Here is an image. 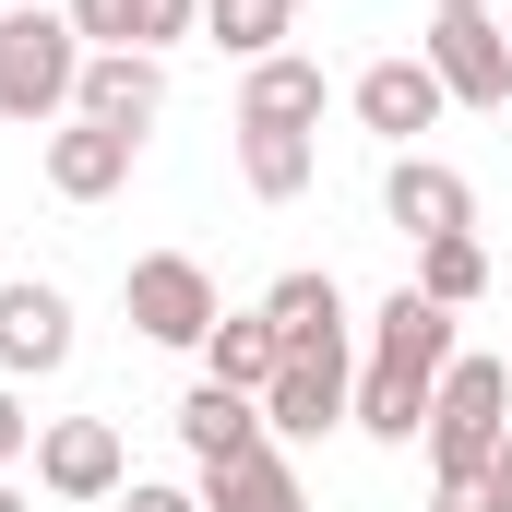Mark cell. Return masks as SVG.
I'll return each mask as SVG.
<instances>
[{"label":"cell","instance_id":"5","mask_svg":"<svg viewBox=\"0 0 512 512\" xmlns=\"http://www.w3.org/2000/svg\"><path fill=\"white\" fill-rule=\"evenodd\" d=\"M512 429V370L501 358H453L429 393V465H489Z\"/></svg>","mask_w":512,"mask_h":512},{"label":"cell","instance_id":"1","mask_svg":"<svg viewBox=\"0 0 512 512\" xmlns=\"http://www.w3.org/2000/svg\"><path fill=\"white\" fill-rule=\"evenodd\" d=\"M465 358V334H453V310L441 298H417V286H393L382 322H370V370H358V429L370 441H429V393H441V370Z\"/></svg>","mask_w":512,"mask_h":512},{"label":"cell","instance_id":"22","mask_svg":"<svg viewBox=\"0 0 512 512\" xmlns=\"http://www.w3.org/2000/svg\"><path fill=\"white\" fill-rule=\"evenodd\" d=\"M429 512H512L501 465H429Z\"/></svg>","mask_w":512,"mask_h":512},{"label":"cell","instance_id":"18","mask_svg":"<svg viewBox=\"0 0 512 512\" xmlns=\"http://www.w3.org/2000/svg\"><path fill=\"white\" fill-rule=\"evenodd\" d=\"M203 512H310V489H298L286 441H262L251 465H215V477H203Z\"/></svg>","mask_w":512,"mask_h":512},{"label":"cell","instance_id":"25","mask_svg":"<svg viewBox=\"0 0 512 512\" xmlns=\"http://www.w3.org/2000/svg\"><path fill=\"white\" fill-rule=\"evenodd\" d=\"M489 465H501V489H512V429H501V453H489Z\"/></svg>","mask_w":512,"mask_h":512},{"label":"cell","instance_id":"7","mask_svg":"<svg viewBox=\"0 0 512 512\" xmlns=\"http://www.w3.org/2000/svg\"><path fill=\"white\" fill-rule=\"evenodd\" d=\"M262 429L274 441H322V429H358V370H346V346H298L274 393H262Z\"/></svg>","mask_w":512,"mask_h":512},{"label":"cell","instance_id":"9","mask_svg":"<svg viewBox=\"0 0 512 512\" xmlns=\"http://www.w3.org/2000/svg\"><path fill=\"white\" fill-rule=\"evenodd\" d=\"M346 108H358V131H370V143L417 155V131H441V108H453V96H441V72H429V60H370V72L346 84Z\"/></svg>","mask_w":512,"mask_h":512},{"label":"cell","instance_id":"8","mask_svg":"<svg viewBox=\"0 0 512 512\" xmlns=\"http://www.w3.org/2000/svg\"><path fill=\"white\" fill-rule=\"evenodd\" d=\"M72 370V298L48 274H12L0 286V382H48Z\"/></svg>","mask_w":512,"mask_h":512},{"label":"cell","instance_id":"4","mask_svg":"<svg viewBox=\"0 0 512 512\" xmlns=\"http://www.w3.org/2000/svg\"><path fill=\"white\" fill-rule=\"evenodd\" d=\"M36 489H48V501H72V512H108V501L131 489L120 417H48V429H36Z\"/></svg>","mask_w":512,"mask_h":512},{"label":"cell","instance_id":"14","mask_svg":"<svg viewBox=\"0 0 512 512\" xmlns=\"http://www.w3.org/2000/svg\"><path fill=\"white\" fill-rule=\"evenodd\" d=\"M84 48H179L203 36V0H60Z\"/></svg>","mask_w":512,"mask_h":512},{"label":"cell","instance_id":"6","mask_svg":"<svg viewBox=\"0 0 512 512\" xmlns=\"http://www.w3.org/2000/svg\"><path fill=\"white\" fill-rule=\"evenodd\" d=\"M417 60L441 72V96H453V108H512V36L489 24V12H429Z\"/></svg>","mask_w":512,"mask_h":512},{"label":"cell","instance_id":"23","mask_svg":"<svg viewBox=\"0 0 512 512\" xmlns=\"http://www.w3.org/2000/svg\"><path fill=\"white\" fill-rule=\"evenodd\" d=\"M108 512H203V489H179V477H131Z\"/></svg>","mask_w":512,"mask_h":512},{"label":"cell","instance_id":"3","mask_svg":"<svg viewBox=\"0 0 512 512\" xmlns=\"http://www.w3.org/2000/svg\"><path fill=\"white\" fill-rule=\"evenodd\" d=\"M120 310H131L143 346H191V358H203V334H215L227 298H215V274H203L191 251H143V262L120 274Z\"/></svg>","mask_w":512,"mask_h":512},{"label":"cell","instance_id":"11","mask_svg":"<svg viewBox=\"0 0 512 512\" xmlns=\"http://www.w3.org/2000/svg\"><path fill=\"white\" fill-rule=\"evenodd\" d=\"M72 120L155 131V120H167V72H155V48H96V60H84V84H72Z\"/></svg>","mask_w":512,"mask_h":512},{"label":"cell","instance_id":"16","mask_svg":"<svg viewBox=\"0 0 512 512\" xmlns=\"http://www.w3.org/2000/svg\"><path fill=\"white\" fill-rule=\"evenodd\" d=\"M322 60H298V48H274V60H251V84H239V120H262V131H310L322 120Z\"/></svg>","mask_w":512,"mask_h":512},{"label":"cell","instance_id":"17","mask_svg":"<svg viewBox=\"0 0 512 512\" xmlns=\"http://www.w3.org/2000/svg\"><path fill=\"white\" fill-rule=\"evenodd\" d=\"M274 370H286V334H274L262 310H215V334H203V382H227V393H274Z\"/></svg>","mask_w":512,"mask_h":512},{"label":"cell","instance_id":"21","mask_svg":"<svg viewBox=\"0 0 512 512\" xmlns=\"http://www.w3.org/2000/svg\"><path fill=\"white\" fill-rule=\"evenodd\" d=\"M417 298H441V310H477L489 298V251H477V227L465 239H417V274H405Z\"/></svg>","mask_w":512,"mask_h":512},{"label":"cell","instance_id":"26","mask_svg":"<svg viewBox=\"0 0 512 512\" xmlns=\"http://www.w3.org/2000/svg\"><path fill=\"white\" fill-rule=\"evenodd\" d=\"M441 12H489V0H441Z\"/></svg>","mask_w":512,"mask_h":512},{"label":"cell","instance_id":"10","mask_svg":"<svg viewBox=\"0 0 512 512\" xmlns=\"http://www.w3.org/2000/svg\"><path fill=\"white\" fill-rule=\"evenodd\" d=\"M382 215L405 239H465V227H477V179L441 167V155H393L382 167Z\"/></svg>","mask_w":512,"mask_h":512},{"label":"cell","instance_id":"12","mask_svg":"<svg viewBox=\"0 0 512 512\" xmlns=\"http://www.w3.org/2000/svg\"><path fill=\"white\" fill-rule=\"evenodd\" d=\"M131 155H143V131L60 120V131H48V191H60V203H108V191L131 179Z\"/></svg>","mask_w":512,"mask_h":512},{"label":"cell","instance_id":"15","mask_svg":"<svg viewBox=\"0 0 512 512\" xmlns=\"http://www.w3.org/2000/svg\"><path fill=\"white\" fill-rule=\"evenodd\" d=\"M262 322L286 334V358H298V346H346V286H334L322 262H298V274L262 286Z\"/></svg>","mask_w":512,"mask_h":512},{"label":"cell","instance_id":"24","mask_svg":"<svg viewBox=\"0 0 512 512\" xmlns=\"http://www.w3.org/2000/svg\"><path fill=\"white\" fill-rule=\"evenodd\" d=\"M24 453H36V417H24V405H12V382H0V477H12V465H24Z\"/></svg>","mask_w":512,"mask_h":512},{"label":"cell","instance_id":"27","mask_svg":"<svg viewBox=\"0 0 512 512\" xmlns=\"http://www.w3.org/2000/svg\"><path fill=\"white\" fill-rule=\"evenodd\" d=\"M0 512H24V501H12V489H0Z\"/></svg>","mask_w":512,"mask_h":512},{"label":"cell","instance_id":"13","mask_svg":"<svg viewBox=\"0 0 512 512\" xmlns=\"http://www.w3.org/2000/svg\"><path fill=\"white\" fill-rule=\"evenodd\" d=\"M179 441H191V465L215 477V465H251L262 441V393H227V382H191V405H179Z\"/></svg>","mask_w":512,"mask_h":512},{"label":"cell","instance_id":"20","mask_svg":"<svg viewBox=\"0 0 512 512\" xmlns=\"http://www.w3.org/2000/svg\"><path fill=\"white\" fill-rule=\"evenodd\" d=\"M286 24H298V0H203V48H227V60H274Z\"/></svg>","mask_w":512,"mask_h":512},{"label":"cell","instance_id":"2","mask_svg":"<svg viewBox=\"0 0 512 512\" xmlns=\"http://www.w3.org/2000/svg\"><path fill=\"white\" fill-rule=\"evenodd\" d=\"M84 60H96V48L72 36V12H0V120L12 131H60Z\"/></svg>","mask_w":512,"mask_h":512},{"label":"cell","instance_id":"19","mask_svg":"<svg viewBox=\"0 0 512 512\" xmlns=\"http://www.w3.org/2000/svg\"><path fill=\"white\" fill-rule=\"evenodd\" d=\"M310 167H322V155H310V131H262V120H239V179H251L262 203H298V191H310Z\"/></svg>","mask_w":512,"mask_h":512}]
</instances>
